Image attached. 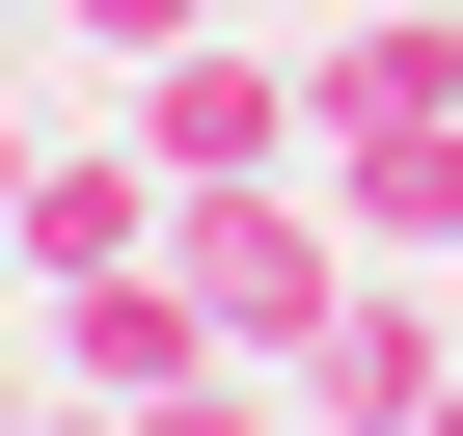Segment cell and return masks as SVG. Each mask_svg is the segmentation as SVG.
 Returning <instances> with one entry per match:
<instances>
[{"instance_id": "8fae6325", "label": "cell", "mask_w": 463, "mask_h": 436, "mask_svg": "<svg viewBox=\"0 0 463 436\" xmlns=\"http://www.w3.org/2000/svg\"><path fill=\"white\" fill-rule=\"evenodd\" d=\"M28 409H55V382H28V355H0V436H28Z\"/></svg>"}, {"instance_id": "9c48e42d", "label": "cell", "mask_w": 463, "mask_h": 436, "mask_svg": "<svg viewBox=\"0 0 463 436\" xmlns=\"http://www.w3.org/2000/svg\"><path fill=\"white\" fill-rule=\"evenodd\" d=\"M191 28H218V0H55V55H109V82H137V55H191Z\"/></svg>"}, {"instance_id": "7a4b0ae2", "label": "cell", "mask_w": 463, "mask_h": 436, "mask_svg": "<svg viewBox=\"0 0 463 436\" xmlns=\"http://www.w3.org/2000/svg\"><path fill=\"white\" fill-rule=\"evenodd\" d=\"M137 164H164V191H273V164H327V82L218 0L191 55H137Z\"/></svg>"}, {"instance_id": "30bf717a", "label": "cell", "mask_w": 463, "mask_h": 436, "mask_svg": "<svg viewBox=\"0 0 463 436\" xmlns=\"http://www.w3.org/2000/svg\"><path fill=\"white\" fill-rule=\"evenodd\" d=\"M28 164H55V137H28V109H0V246H28Z\"/></svg>"}, {"instance_id": "5bb4252c", "label": "cell", "mask_w": 463, "mask_h": 436, "mask_svg": "<svg viewBox=\"0 0 463 436\" xmlns=\"http://www.w3.org/2000/svg\"><path fill=\"white\" fill-rule=\"evenodd\" d=\"M0 28H55V0H0Z\"/></svg>"}, {"instance_id": "9a60e30c", "label": "cell", "mask_w": 463, "mask_h": 436, "mask_svg": "<svg viewBox=\"0 0 463 436\" xmlns=\"http://www.w3.org/2000/svg\"><path fill=\"white\" fill-rule=\"evenodd\" d=\"M0 300H28V246H0Z\"/></svg>"}, {"instance_id": "8992f818", "label": "cell", "mask_w": 463, "mask_h": 436, "mask_svg": "<svg viewBox=\"0 0 463 436\" xmlns=\"http://www.w3.org/2000/svg\"><path fill=\"white\" fill-rule=\"evenodd\" d=\"M327 218H354V246H436V273H463V109H382V137H327Z\"/></svg>"}, {"instance_id": "ba28073f", "label": "cell", "mask_w": 463, "mask_h": 436, "mask_svg": "<svg viewBox=\"0 0 463 436\" xmlns=\"http://www.w3.org/2000/svg\"><path fill=\"white\" fill-rule=\"evenodd\" d=\"M273 409H300V382H273V355H191V382H137V409H109V436H273Z\"/></svg>"}, {"instance_id": "277c9868", "label": "cell", "mask_w": 463, "mask_h": 436, "mask_svg": "<svg viewBox=\"0 0 463 436\" xmlns=\"http://www.w3.org/2000/svg\"><path fill=\"white\" fill-rule=\"evenodd\" d=\"M191 355H218V327H191V273H164V246L55 273V382H82V409H137V382H191Z\"/></svg>"}, {"instance_id": "6da1fadb", "label": "cell", "mask_w": 463, "mask_h": 436, "mask_svg": "<svg viewBox=\"0 0 463 436\" xmlns=\"http://www.w3.org/2000/svg\"><path fill=\"white\" fill-rule=\"evenodd\" d=\"M164 273H191L218 355H273V382H300L327 300H354V218H300V164H273V191H164Z\"/></svg>"}, {"instance_id": "52a82bcc", "label": "cell", "mask_w": 463, "mask_h": 436, "mask_svg": "<svg viewBox=\"0 0 463 436\" xmlns=\"http://www.w3.org/2000/svg\"><path fill=\"white\" fill-rule=\"evenodd\" d=\"M109 246H164V164H137V137H55V164H28V300L109 273Z\"/></svg>"}, {"instance_id": "3957f363", "label": "cell", "mask_w": 463, "mask_h": 436, "mask_svg": "<svg viewBox=\"0 0 463 436\" xmlns=\"http://www.w3.org/2000/svg\"><path fill=\"white\" fill-rule=\"evenodd\" d=\"M463 382V300H436V246H354V300H327V355H300V436H409Z\"/></svg>"}, {"instance_id": "4fadbf2b", "label": "cell", "mask_w": 463, "mask_h": 436, "mask_svg": "<svg viewBox=\"0 0 463 436\" xmlns=\"http://www.w3.org/2000/svg\"><path fill=\"white\" fill-rule=\"evenodd\" d=\"M409 436H463V382H436V409H409Z\"/></svg>"}, {"instance_id": "5b68a950", "label": "cell", "mask_w": 463, "mask_h": 436, "mask_svg": "<svg viewBox=\"0 0 463 436\" xmlns=\"http://www.w3.org/2000/svg\"><path fill=\"white\" fill-rule=\"evenodd\" d=\"M300 82H327V137H382V109H463V0H327V28H300Z\"/></svg>"}, {"instance_id": "7c38bea8", "label": "cell", "mask_w": 463, "mask_h": 436, "mask_svg": "<svg viewBox=\"0 0 463 436\" xmlns=\"http://www.w3.org/2000/svg\"><path fill=\"white\" fill-rule=\"evenodd\" d=\"M28 436H109V409H82V382H55V409H28Z\"/></svg>"}]
</instances>
